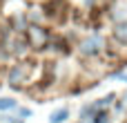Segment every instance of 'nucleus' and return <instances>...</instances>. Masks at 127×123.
<instances>
[{"mask_svg": "<svg viewBox=\"0 0 127 123\" xmlns=\"http://www.w3.org/2000/svg\"><path fill=\"white\" fill-rule=\"evenodd\" d=\"M27 43H29L31 47H36V49L45 47V43H47V31H45L42 27H36V25L27 27Z\"/></svg>", "mask_w": 127, "mask_h": 123, "instance_id": "nucleus-1", "label": "nucleus"}, {"mask_svg": "<svg viewBox=\"0 0 127 123\" xmlns=\"http://www.w3.org/2000/svg\"><path fill=\"white\" fill-rule=\"evenodd\" d=\"M100 49H103V38H100V36H92V38L83 40V45H80V52H83V54H87V56L98 54Z\"/></svg>", "mask_w": 127, "mask_h": 123, "instance_id": "nucleus-2", "label": "nucleus"}, {"mask_svg": "<svg viewBox=\"0 0 127 123\" xmlns=\"http://www.w3.org/2000/svg\"><path fill=\"white\" fill-rule=\"evenodd\" d=\"M27 74H29V67H27V65H16V67L9 72V83H11L13 87H18V85L27 78Z\"/></svg>", "mask_w": 127, "mask_h": 123, "instance_id": "nucleus-3", "label": "nucleus"}, {"mask_svg": "<svg viewBox=\"0 0 127 123\" xmlns=\"http://www.w3.org/2000/svg\"><path fill=\"white\" fill-rule=\"evenodd\" d=\"M114 38L121 40V43H127V20L116 25V29H114Z\"/></svg>", "mask_w": 127, "mask_h": 123, "instance_id": "nucleus-4", "label": "nucleus"}, {"mask_svg": "<svg viewBox=\"0 0 127 123\" xmlns=\"http://www.w3.org/2000/svg\"><path fill=\"white\" fill-rule=\"evenodd\" d=\"M67 114H69V112H67L65 108H63V110H56V112L51 114V119H49V121H51V123H63L65 119H67Z\"/></svg>", "mask_w": 127, "mask_h": 123, "instance_id": "nucleus-5", "label": "nucleus"}, {"mask_svg": "<svg viewBox=\"0 0 127 123\" xmlns=\"http://www.w3.org/2000/svg\"><path fill=\"white\" fill-rule=\"evenodd\" d=\"M13 108H16L13 99H0V110H13Z\"/></svg>", "mask_w": 127, "mask_h": 123, "instance_id": "nucleus-6", "label": "nucleus"}, {"mask_svg": "<svg viewBox=\"0 0 127 123\" xmlns=\"http://www.w3.org/2000/svg\"><path fill=\"white\" fill-rule=\"evenodd\" d=\"M94 123H107V114H103V112L96 114V117H94Z\"/></svg>", "mask_w": 127, "mask_h": 123, "instance_id": "nucleus-7", "label": "nucleus"}, {"mask_svg": "<svg viewBox=\"0 0 127 123\" xmlns=\"http://www.w3.org/2000/svg\"><path fill=\"white\" fill-rule=\"evenodd\" d=\"M0 40H2V31H0Z\"/></svg>", "mask_w": 127, "mask_h": 123, "instance_id": "nucleus-8", "label": "nucleus"}]
</instances>
